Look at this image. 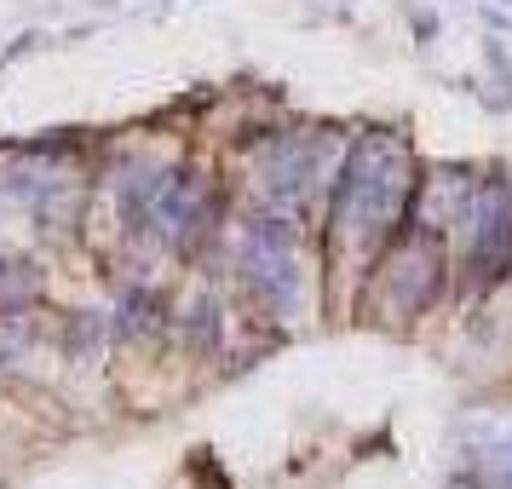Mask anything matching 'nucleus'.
I'll return each mask as SVG.
<instances>
[{
	"label": "nucleus",
	"mask_w": 512,
	"mask_h": 489,
	"mask_svg": "<svg viewBox=\"0 0 512 489\" xmlns=\"http://www.w3.org/2000/svg\"><path fill=\"white\" fill-rule=\"evenodd\" d=\"M415 162H409V144L386 139V133H369L346 150V162L334 173V196H328V213L340 236L351 242H392L409 213H415Z\"/></svg>",
	"instance_id": "1"
},
{
	"label": "nucleus",
	"mask_w": 512,
	"mask_h": 489,
	"mask_svg": "<svg viewBox=\"0 0 512 489\" xmlns=\"http://www.w3.org/2000/svg\"><path fill=\"white\" fill-rule=\"evenodd\" d=\"M438 282H443V248L438 231L415 236L409 225L386 242L380 254V300L392 317H420L426 305L438 300Z\"/></svg>",
	"instance_id": "2"
},
{
	"label": "nucleus",
	"mask_w": 512,
	"mask_h": 489,
	"mask_svg": "<svg viewBox=\"0 0 512 489\" xmlns=\"http://www.w3.org/2000/svg\"><path fill=\"white\" fill-rule=\"evenodd\" d=\"M466 225H472V271L484 282L507 277L512 265V185L484 179L466 202Z\"/></svg>",
	"instance_id": "3"
},
{
	"label": "nucleus",
	"mask_w": 512,
	"mask_h": 489,
	"mask_svg": "<svg viewBox=\"0 0 512 489\" xmlns=\"http://www.w3.org/2000/svg\"><path fill=\"white\" fill-rule=\"evenodd\" d=\"M259 179H265V190L277 202H300L311 190V179H317V139H277L271 162L259 167Z\"/></svg>",
	"instance_id": "4"
},
{
	"label": "nucleus",
	"mask_w": 512,
	"mask_h": 489,
	"mask_svg": "<svg viewBox=\"0 0 512 489\" xmlns=\"http://www.w3.org/2000/svg\"><path fill=\"white\" fill-rule=\"evenodd\" d=\"M35 300H41V277L29 265H0V317H12Z\"/></svg>",
	"instance_id": "5"
}]
</instances>
